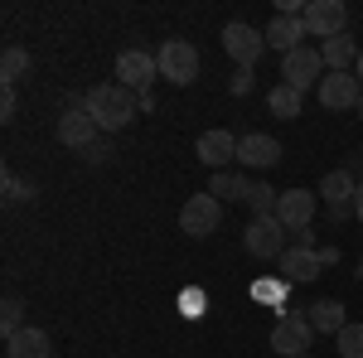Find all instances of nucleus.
<instances>
[{"instance_id":"f257e3e1","label":"nucleus","mask_w":363,"mask_h":358,"mask_svg":"<svg viewBox=\"0 0 363 358\" xmlns=\"http://www.w3.org/2000/svg\"><path fill=\"white\" fill-rule=\"evenodd\" d=\"M83 107L92 111V121L112 136V131H126V126L136 121L140 97L131 92V87H121V83H97V87H87V92H83Z\"/></svg>"},{"instance_id":"f03ea898","label":"nucleus","mask_w":363,"mask_h":358,"mask_svg":"<svg viewBox=\"0 0 363 358\" xmlns=\"http://www.w3.org/2000/svg\"><path fill=\"white\" fill-rule=\"evenodd\" d=\"M310 339H315L310 315H301V310H281L277 330H272V349H277V358H306Z\"/></svg>"},{"instance_id":"7ed1b4c3","label":"nucleus","mask_w":363,"mask_h":358,"mask_svg":"<svg viewBox=\"0 0 363 358\" xmlns=\"http://www.w3.org/2000/svg\"><path fill=\"white\" fill-rule=\"evenodd\" d=\"M155 58H160V78L174 87H189L199 78V49L189 39H165Z\"/></svg>"},{"instance_id":"20e7f679","label":"nucleus","mask_w":363,"mask_h":358,"mask_svg":"<svg viewBox=\"0 0 363 358\" xmlns=\"http://www.w3.org/2000/svg\"><path fill=\"white\" fill-rule=\"evenodd\" d=\"M320 198L330 203V218L335 223H344V218H354V198H359V179H354V169L349 165H339V169H330L325 179H320Z\"/></svg>"},{"instance_id":"39448f33","label":"nucleus","mask_w":363,"mask_h":358,"mask_svg":"<svg viewBox=\"0 0 363 358\" xmlns=\"http://www.w3.org/2000/svg\"><path fill=\"white\" fill-rule=\"evenodd\" d=\"M315 213H320V194L315 189H281L277 198V223L296 237V233H306L310 223H315Z\"/></svg>"},{"instance_id":"423d86ee","label":"nucleus","mask_w":363,"mask_h":358,"mask_svg":"<svg viewBox=\"0 0 363 358\" xmlns=\"http://www.w3.org/2000/svg\"><path fill=\"white\" fill-rule=\"evenodd\" d=\"M218 223H223V198H213L208 189L194 194V198H184V208H179V228H184L189 237H208V233H218Z\"/></svg>"},{"instance_id":"0eeeda50","label":"nucleus","mask_w":363,"mask_h":358,"mask_svg":"<svg viewBox=\"0 0 363 358\" xmlns=\"http://www.w3.org/2000/svg\"><path fill=\"white\" fill-rule=\"evenodd\" d=\"M286 228H281L277 218H252L247 223V233H242V247L257 257V262H281L286 257Z\"/></svg>"},{"instance_id":"6e6552de","label":"nucleus","mask_w":363,"mask_h":358,"mask_svg":"<svg viewBox=\"0 0 363 358\" xmlns=\"http://www.w3.org/2000/svg\"><path fill=\"white\" fill-rule=\"evenodd\" d=\"M325 58H320V49H296V54H286L281 58V83H291V87H301V92H310V87H320L325 83Z\"/></svg>"},{"instance_id":"1a4fd4ad","label":"nucleus","mask_w":363,"mask_h":358,"mask_svg":"<svg viewBox=\"0 0 363 358\" xmlns=\"http://www.w3.org/2000/svg\"><path fill=\"white\" fill-rule=\"evenodd\" d=\"M160 78V58L145 54V49H121L116 54V83L131 87V92H150V83Z\"/></svg>"},{"instance_id":"9d476101","label":"nucleus","mask_w":363,"mask_h":358,"mask_svg":"<svg viewBox=\"0 0 363 358\" xmlns=\"http://www.w3.org/2000/svg\"><path fill=\"white\" fill-rule=\"evenodd\" d=\"M262 49H267V34H257V29L242 25V20L223 25V54L233 58L238 68H252V63L262 58Z\"/></svg>"},{"instance_id":"9b49d317","label":"nucleus","mask_w":363,"mask_h":358,"mask_svg":"<svg viewBox=\"0 0 363 358\" xmlns=\"http://www.w3.org/2000/svg\"><path fill=\"white\" fill-rule=\"evenodd\" d=\"M301 20H306V34L335 39V34H344V25H349V10H344V0H310Z\"/></svg>"},{"instance_id":"f8f14e48","label":"nucleus","mask_w":363,"mask_h":358,"mask_svg":"<svg viewBox=\"0 0 363 358\" xmlns=\"http://www.w3.org/2000/svg\"><path fill=\"white\" fill-rule=\"evenodd\" d=\"M58 140L73 145V150H87L92 140H102V126L92 121L87 107H63V116H58Z\"/></svg>"},{"instance_id":"ddd939ff","label":"nucleus","mask_w":363,"mask_h":358,"mask_svg":"<svg viewBox=\"0 0 363 358\" xmlns=\"http://www.w3.org/2000/svg\"><path fill=\"white\" fill-rule=\"evenodd\" d=\"M194 155L213 169V174H218V169H228L233 160H238V136H233V131H223V126H213V131H203V136L194 140Z\"/></svg>"},{"instance_id":"4468645a","label":"nucleus","mask_w":363,"mask_h":358,"mask_svg":"<svg viewBox=\"0 0 363 358\" xmlns=\"http://www.w3.org/2000/svg\"><path fill=\"white\" fill-rule=\"evenodd\" d=\"M320 102L330 111H359V97H363V83L354 73H325V83L315 87Z\"/></svg>"},{"instance_id":"2eb2a0df","label":"nucleus","mask_w":363,"mask_h":358,"mask_svg":"<svg viewBox=\"0 0 363 358\" xmlns=\"http://www.w3.org/2000/svg\"><path fill=\"white\" fill-rule=\"evenodd\" d=\"M238 165H242V169H277L281 165V140L277 136H262V131L238 136Z\"/></svg>"},{"instance_id":"dca6fc26","label":"nucleus","mask_w":363,"mask_h":358,"mask_svg":"<svg viewBox=\"0 0 363 358\" xmlns=\"http://www.w3.org/2000/svg\"><path fill=\"white\" fill-rule=\"evenodd\" d=\"M277 267H281V281H286V286H310L315 276L325 272L320 247H286V257H281Z\"/></svg>"},{"instance_id":"f3484780","label":"nucleus","mask_w":363,"mask_h":358,"mask_svg":"<svg viewBox=\"0 0 363 358\" xmlns=\"http://www.w3.org/2000/svg\"><path fill=\"white\" fill-rule=\"evenodd\" d=\"M301 39H306V20H301V15H277V20L267 25V49H277L281 58L296 54Z\"/></svg>"},{"instance_id":"a211bd4d","label":"nucleus","mask_w":363,"mask_h":358,"mask_svg":"<svg viewBox=\"0 0 363 358\" xmlns=\"http://www.w3.org/2000/svg\"><path fill=\"white\" fill-rule=\"evenodd\" d=\"M5 358H54V339L44 330H34V325H25V330L5 344Z\"/></svg>"},{"instance_id":"6ab92c4d","label":"nucleus","mask_w":363,"mask_h":358,"mask_svg":"<svg viewBox=\"0 0 363 358\" xmlns=\"http://www.w3.org/2000/svg\"><path fill=\"white\" fill-rule=\"evenodd\" d=\"M252 184H257V179L238 174V169H218V174L208 179V194H213V198H223V203H247Z\"/></svg>"},{"instance_id":"aec40b11","label":"nucleus","mask_w":363,"mask_h":358,"mask_svg":"<svg viewBox=\"0 0 363 358\" xmlns=\"http://www.w3.org/2000/svg\"><path fill=\"white\" fill-rule=\"evenodd\" d=\"M320 58H325L330 73H354V63H359V44H354L349 34H335V39L320 44Z\"/></svg>"},{"instance_id":"412c9836","label":"nucleus","mask_w":363,"mask_h":358,"mask_svg":"<svg viewBox=\"0 0 363 358\" xmlns=\"http://www.w3.org/2000/svg\"><path fill=\"white\" fill-rule=\"evenodd\" d=\"M267 107H272V116H281V121H296L301 107H306V92L291 87V83H277L272 92H267Z\"/></svg>"},{"instance_id":"4be33fe9","label":"nucleus","mask_w":363,"mask_h":358,"mask_svg":"<svg viewBox=\"0 0 363 358\" xmlns=\"http://www.w3.org/2000/svg\"><path fill=\"white\" fill-rule=\"evenodd\" d=\"M306 315H310V325H315V334H339L344 325H349V320H344V305H339V301H315Z\"/></svg>"},{"instance_id":"5701e85b","label":"nucleus","mask_w":363,"mask_h":358,"mask_svg":"<svg viewBox=\"0 0 363 358\" xmlns=\"http://www.w3.org/2000/svg\"><path fill=\"white\" fill-rule=\"evenodd\" d=\"M29 73V49H20V44H10L5 54H0V83L5 87H15L20 78Z\"/></svg>"},{"instance_id":"b1692460","label":"nucleus","mask_w":363,"mask_h":358,"mask_svg":"<svg viewBox=\"0 0 363 358\" xmlns=\"http://www.w3.org/2000/svg\"><path fill=\"white\" fill-rule=\"evenodd\" d=\"M20 330H25V301L20 296H5V305H0V334H5V344Z\"/></svg>"},{"instance_id":"393cba45","label":"nucleus","mask_w":363,"mask_h":358,"mask_svg":"<svg viewBox=\"0 0 363 358\" xmlns=\"http://www.w3.org/2000/svg\"><path fill=\"white\" fill-rule=\"evenodd\" d=\"M277 198L281 189H272V184H252V198H247V208H252V218H277Z\"/></svg>"},{"instance_id":"a878e982","label":"nucleus","mask_w":363,"mask_h":358,"mask_svg":"<svg viewBox=\"0 0 363 358\" xmlns=\"http://www.w3.org/2000/svg\"><path fill=\"white\" fill-rule=\"evenodd\" d=\"M335 349H339V358H363V325H344V330L335 334Z\"/></svg>"},{"instance_id":"bb28decb","label":"nucleus","mask_w":363,"mask_h":358,"mask_svg":"<svg viewBox=\"0 0 363 358\" xmlns=\"http://www.w3.org/2000/svg\"><path fill=\"white\" fill-rule=\"evenodd\" d=\"M25 198H34V184H25L20 174L5 169V203H25Z\"/></svg>"},{"instance_id":"cd10ccee","label":"nucleus","mask_w":363,"mask_h":358,"mask_svg":"<svg viewBox=\"0 0 363 358\" xmlns=\"http://www.w3.org/2000/svg\"><path fill=\"white\" fill-rule=\"evenodd\" d=\"M252 83H257V73H252V68H233V73H228V92H233V97H247Z\"/></svg>"},{"instance_id":"c85d7f7f","label":"nucleus","mask_w":363,"mask_h":358,"mask_svg":"<svg viewBox=\"0 0 363 358\" xmlns=\"http://www.w3.org/2000/svg\"><path fill=\"white\" fill-rule=\"evenodd\" d=\"M83 160L87 165H107V160H112V145H107V140H92V145L83 150Z\"/></svg>"},{"instance_id":"c756f323","label":"nucleus","mask_w":363,"mask_h":358,"mask_svg":"<svg viewBox=\"0 0 363 358\" xmlns=\"http://www.w3.org/2000/svg\"><path fill=\"white\" fill-rule=\"evenodd\" d=\"M20 107V97H15V87H0V121H10Z\"/></svg>"},{"instance_id":"7c9ffc66","label":"nucleus","mask_w":363,"mask_h":358,"mask_svg":"<svg viewBox=\"0 0 363 358\" xmlns=\"http://www.w3.org/2000/svg\"><path fill=\"white\" fill-rule=\"evenodd\" d=\"M349 169H354V179H363V150H354V155H349Z\"/></svg>"},{"instance_id":"2f4dec72","label":"nucleus","mask_w":363,"mask_h":358,"mask_svg":"<svg viewBox=\"0 0 363 358\" xmlns=\"http://www.w3.org/2000/svg\"><path fill=\"white\" fill-rule=\"evenodd\" d=\"M354 218L363 223V184H359V198H354Z\"/></svg>"},{"instance_id":"473e14b6","label":"nucleus","mask_w":363,"mask_h":358,"mask_svg":"<svg viewBox=\"0 0 363 358\" xmlns=\"http://www.w3.org/2000/svg\"><path fill=\"white\" fill-rule=\"evenodd\" d=\"M354 78L363 83V49H359V63H354Z\"/></svg>"},{"instance_id":"72a5a7b5","label":"nucleus","mask_w":363,"mask_h":358,"mask_svg":"<svg viewBox=\"0 0 363 358\" xmlns=\"http://www.w3.org/2000/svg\"><path fill=\"white\" fill-rule=\"evenodd\" d=\"M359 116H363V97H359Z\"/></svg>"}]
</instances>
